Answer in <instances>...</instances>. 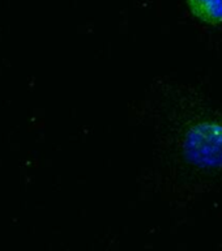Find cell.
Returning <instances> with one entry per match:
<instances>
[{"label": "cell", "mask_w": 222, "mask_h": 251, "mask_svg": "<svg viewBox=\"0 0 222 251\" xmlns=\"http://www.w3.org/2000/svg\"><path fill=\"white\" fill-rule=\"evenodd\" d=\"M186 5L199 23L208 26L222 24V0H186Z\"/></svg>", "instance_id": "2"}, {"label": "cell", "mask_w": 222, "mask_h": 251, "mask_svg": "<svg viewBox=\"0 0 222 251\" xmlns=\"http://www.w3.org/2000/svg\"><path fill=\"white\" fill-rule=\"evenodd\" d=\"M184 156L191 164L201 168L222 165V125L203 122L188 131L184 140Z\"/></svg>", "instance_id": "1"}]
</instances>
